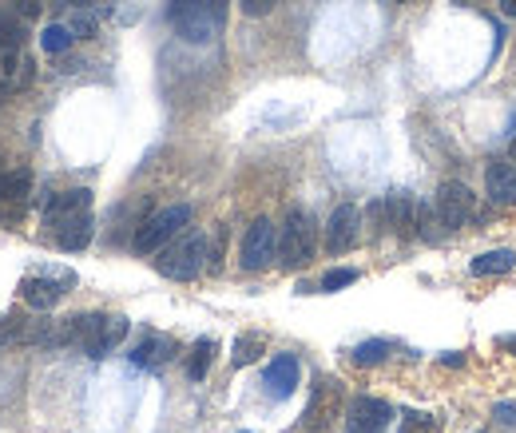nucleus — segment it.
Masks as SVG:
<instances>
[{
	"label": "nucleus",
	"instance_id": "4",
	"mask_svg": "<svg viewBox=\"0 0 516 433\" xmlns=\"http://www.w3.org/2000/svg\"><path fill=\"white\" fill-rule=\"evenodd\" d=\"M187 223H191V207H187V203H171V207H163V211H155V215H147L143 223L135 227V238H132L135 255H155V251H163V247H168Z\"/></svg>",
	"mask_w": 516,
	"mask_h": 433
},
{
	"label": "nucleus",
	"instance_id": "28",
	"mask_svg": "<svg viewBox=\"0 0 516 433\" xmlns=\"http://www.w3.org/2000/svg\"><path fill=\"white\" fill-rule=\"evenodd\" d=\"M493 421H496V426H516V402H496L493 405Z\"/></svg>",
	"mask_w": 516,
	"mask_h": 433
},
{
	"label": "nucleus",
	"instance_id": "34",
	"mask_svg": "<svg viewBox=\"0 0 516 433\" xmlns=\"http://www.w3.org/2000/svg\"><path fill=\"white\" fill-rule=\"evenodd\" d=\"M8 96H13V88H8V80H0V104H4Z\"/></svg>",
	"mask_w": 516,
	"mask_h": 433
},
{
	"label": "nucleus",
	"instance_id": "17",
	"mask_svg": "<svg viewBox=\"0 0 516 433\" xmlns=\"http://www.w3.org/2000/svg\"><path fill=\"white\" fill-rule=\"evenodd\" d=\"M175 354H179L175 338H168V334H147L143 342L132 350V366H140V370H159V366H168Z\"/></svg>",
	"mask_w": 516,
	"mask_h": 433
},
{
	"label": "nucleus",
	"instance_id": "13",
	"mask_svg": "<svg viewBox=\"0 0 516 433\" xmlns=\"http://www.w3.org/2000/svg\"><path fill=\"white\" fill-rule=\"evenodd\" d=\"M382 207H385V231H393L401 238L417 235V203H413L409 191H390V195L382 199Z\"/></svg>",
	"mask_w": 516,
	"mask_h": 433
},
{
	"label": "nucleus",
	"instance_id": "24",
	"mask_svg": "<svg viewBox=\"0 0 516 433\" xmlns=\"http://www.w3.org/2000/svg\"><path fill=\"white\" fill-rule=\"evenodd\" d=\"M437 207L433 203H417V235L426 238V243H437Z\"/></svg>",
	"mask_w": 516,
	"mask_h": 433
},
{
	"label": "nucleus",
	"instance_id": "14",
	"mask_svg": "<svg viewBox=\"0 0 516 433\" xmlns=\"http://www.w3.org/2000/svg\"><path fill=\"white\" fill-rule=\"evenodd\" d=\"M91 211V191L88 187H72V191H60V195H44V223H60V219H72V215H84Z\"/></svg>",
	"mask_w": 516,
	"mask_h": 433
},
{
	"label": "nucleus",
	"instance_id": "27",
	"mask_svg": "<svg viewBox=\"0 0 516 433\" xmlns=\"http://www.w3.org/2000/svg\"><path fill=\"white\" fill-rule=\"evenodd\" d=\"M68 29H72V36H76V40H91V36H96V21H91L84 8H80V16H72Z\"/></svg>",
	"mask_w": 516,
	"mask_h": 433
},
{
	"label": "nucleus",
	"instance_id": "36",
	"mask_svg": "<svg viewBox=\"0 0 516 433\" xmlns=\"http://www.w3.org/2000/svg\"><path fill=\"white\" fill-rule=\"evenodd\" d=\"M509 160L516 163V135H512V143H509Z\"/></svg>",
	"mask_w": 516,
	"mask_h": 433
},
{
	"label": "nucleus",
	"instance_id": "3",
	"mask_svg": "<svg viewBox=\"0 0 516 433\" xmlns=\"http://www.w3.org/2000/svg\"><path fill=\"white\" fill-rule=\"evenodd\" d=\"M314 251H318L314 219H310V211L290 207L287 219H282V231H279V259H282V266L298 271V266H306L310 259H314Z\"/></svg>",
	"mask_w": 516,
	"mask_h": 433
},
{
	"label": "nucleus",
	"instance_id": "11",
	"mask_svg": "<svg viewBox=\"0 0 516 433\" xmlns=\"http://www.w3.org/2000/svg\"><path fill=\"white\" fill-rule=\"evenodd\" d=\"M357 238H362V211H357L354 203L334 207V215H330V223H326V251L346 255L357 247Z\"/></svg>",
	"mask_w": 516,
	"mask_h": 433
},
{
	"label": "nucleus",
	"instance_id": "35",
	"mask_svg": "<svg viewBox=\"0 0 516 433\" xmlns=\"http://www.w3.org/2000/svg\"><path fill=\"white\" fill-rule=\"evenodd\" d=\"M64 4H72V8H88L91 0H64Z\"/></svg>",
	"mask_w": 516,
	"mask_h": 433
},
{
	"label": "nucleus",
	"instance_id": "5",
	"mask_svg": "<svg viewBox=\"0 0 516 433\" xmlns=\"http://www.w3.org/2000/svg\"><path fill=\"white\" fill-rule=\"evenodd\" d=\"M274 255H279V235H274V223L271 219H254L251 227H246V235H243V247H238V266L243 271H266V266L274 263Z\"/></svg>",
	"mask_w": 516,
	"mask_h": 433
},
{
	"label": "nucleus",
	"instance_id": "2",
	"mask_svg": "<svg viewBox=\"0 0 516 433\" xmlns=\"http://www.w3.org/2000/svg\"><path fill=\"white\" fill-rule=\"evenodd\" d=\"M207 266H211V238L202 231H191V235L175 238V243H168L159 251V259H155V271H159L163 279H171V282L199 279Z\"/></svg>",
	"mask_w": 516,
	"mask_h": 433
},
{
	"label": "nucleus",
	"instance_id": "9",
	"mask_svg": "<svg viewBox=\"0 0 516 433\" xmlns=\"http://www.w3.org/2000/svg\"><path fill=\"white\" fill-rule=\"evenodd\" d=\"M473 191L465 187V183H457V179H449V183H441V191H437V199H433V207H437V219H441V227H449V231H460V227L469 223V215H473Z\"/></svg>",
	"mask_w": 516,
	"mask_h": 433
},
{
	"label": "nucleus",
	"instance_id": "12",
	"mask_svg": "<svg viewBox=\"0 0 516 433\" xmlns=\"http://www.w3.org/2000/svg\"><path fill=\"white\" fill-rule=\"evenodd\" d=\"M298 382H302V366H298V358H294V354H274L271 362H266V370H262L266 398L287 402L290 394L298 390Z\"/></svg>",
	"mask_w": 516,
	"mask_h": 433
},
{
	"label": "nucleus",
	"instance_id": "22",
	"mask_svg": "<svg viewBox=\"0 0 516 433\" xmlns=\"http://www.w3.org/2000/svg\"><path fill=\"white\" fill-rule=\"evenodd\" d=\"M262 350H266V342H262L258 334H243V338L235 342V354H230V362H235V366H251L254 358L262 354Z\"/></svg>",
	"mask_w": 516,
	"mask_h": 433
},
{
	"label": "nucleus",
	"instance_id": "32",
	"mask_svg": "<svg viewBox=\"0 0 516 433\" xmlns=\"http://www.w3.org/2000/svg\"><path fill=\"white\" fill-rule=\"evenodd\" d=\"M496 346H501V350H509V354L516 358V334H504V338H496Z\"/></svg>",
	"mask_w": 516,
	"mask_h": 433
},
{
	"label": "nucleus",
	"instance_id": "20",
	"mask_svg": "<svg viewBox=\"0 0 516 433\" xmlns=\"http://www.w3.org/2000/svg\"><path fill=\"white\" fill-rule=\"evenodd\" d=\"M40 44H44V52H52V56H60V52H68L72 44H76V36H72L68 24H48V29L40 32Z\"/></svg>",
	"mask_w": 516,
	"mask_h": 433
},
{
	"label": "nucleus",
	"instance_id": "19",
	"mask_svg": "<svg viewBox=\"0 0 516 433\" xmlns=\"http://www.w3.org/2000/svg\"><path fill=\"white\" fill-rule=\"evenodd\" d=\"M215 338H199L195 346H191V354H187V377L191 382H202L211 370V362H215Z\"/></svg>",
	"mask_w": 516,
	"mask_h": 433
},
{
	"label": "nucleus",
	"instance_id": "8",
	"mask_svg": "<svg viewBox=\"0 0 516 433\" xmlns=\"http://www.w3.org/2000/svg\"><path fill=\"white\" fill-rule=\"evenodd\" d=\"M390 418H393L390 402L362 394V398H354V402L346 405L342 433H385V426H390Z\"/></svg>",
	"mask_w": 516,
	"mask_h": 433
},
{
	"label": "nucleus",
	"instance_id": "26",
	"mask_svg": "<svg viewBox=\"0 0 516 433\" xmlns=\"http://www.w3.org/2000/svg\"><path fill=\"white\" fill-rule=\"evenodd\" d=\"M21 334H24V318H16V315H4V318H0V346L21 342Z\"/></svg>",
	"mask_w": 516,
	"mask_h": 433
},
{
	"label": "nucleus",
	"instance_id": "25",
	"mask_svg": "<svg viewBox=\"0 0 516 433\" xmlns=\"http://www.w3.org/2000/svg\"><path fill=\"white\" fill-rule=\"evenodd\" d=\"M437 426H441V421L433 418V413H405L398 433H437Z\"/></svg>",
	"mask_w": 516,
	"mask_h": 433
},
{
	"label": "nucleus",
	"instance_id": "10",
	"mask_svg": "<svg viewBox=\"0 0 516 433\" xmlns=\"http://www.w3.org/2000/svg\"><path fill=\"white\" fill-rule=\"evenodd\" d=\"M72 274L64 271V274H29V279L21 282V299H24V307H32V310H52L56 302L68 294V287H72Z\"/></svg>",
	"mask_w": 516,
	"mask_h": 433
},
{
	"label": "nucleus",
	"instance_id": "21",
	"mask_svg": "<svg viewBox=\"0 0 516 433\" xmlns=\"http://www.w3.org/2000/svg\"><path fill=\"white\" fill-rule=\"evenodd\" d=\"M390 342L385 338H370V342H362V346H354V362L357 366H377V362H385L390 358Z\"/></svg>",
	"mask_w": 516,
	"mask_h": 433
},
{
	"label": "nucleus",
	"instance_id": "37",
	"mask_svg": "<svg viewBox=\"0 0 516 433\" xmlns=\"http://www.w3.org/2000/svg\"><path fill=\"white\" fill-rule=\"evenodd\" d=\"M398 4H409V0H398Z\"/></svg>",
	"mask_w": 516,
	"mask_h": 433
},
{
	"label": "nucleus",
	"instance_id": "1",
	"mask_svg": "<svg viewBox=\"0 0 516 433\" xmlns=\"http://www.w3.org/2000/svg\"><path fill=\"white\" fill-rule=\"evenodd\" d=\"M168 21L187 44H211L223 32L227 0H168Z\"/></svg>",
	"mask_w": 516,
	"mask_h": 433
},
{
	"label": "nucleus",
	"instance_id": "33",
	"mask_svg": "<svg viewBox=\"0 0 516 433\" xmlns=\"http://www.w3.org/2000/svg\"><path fill=\"white\" fill-rule=\"evenodd\" d=\"M501 13L504 16H516V0H501Z\"/></svg>",
	"mask_w": 516,
	"mask_h": 433
},
{
	"label": "nucleus",
	"instance_id": "6",
	"mask_svg": "<svg viewBox=\"0 0 516 433\" xmlns=\"http://www.w3.org/2000/svg\"><path fill=\"white\" fill-rule=\"evenodd\" d=\"M338 413H342V382H338V377H322L314 385V394H310L306 413H302V429L322 433Z\"/></svg>",
	"mask_w": 516,
	"mask_h": 433
},
{
	"label": "nucleus",
	"instance_id": "29",
	"mask_svg": "<svg viewBox=\"0 0 516 433\" xmlns=\"http://www.w3.org/2000/svg\"><path fill=\"white\" fill-rule=\"evenodd\" d=\"M274 4H279V0H238V8H243V16H254V21H258V16H266V13H271Z\"/></svg>",
	"mask_w": 516,
	"mask_h": 433
},
{
	"label": "nucleus",
	"instance_id": "30",
	"mask_svg": "<svg viewBox=\"0 0 516 433\" xmlns=\"http://www.w3.org/2000/svg\"><path fill=\"white\" fill-rule=\"evenodd\" d=\"M8 4H13L21 16H36L44 8V0H8Z\"/></svg>",
	"mask_w": 516,
	"mask_h": 433
},
{
	"label": "nucleus",
	"instance_id": "16",
	"mask_svg": "<svg viewBox=\"0 0 516 433\" xmlns=\"http://www.w3.org/2000/svg\"><path fill=\"white\" fill-rule=\"evenodd\" d=\"M52 238H56V247L64 255H76L84 251L91 243V211L84 215H72V219H60V223H52Z\"/></svg>",
	"mask_w": 516,
	"mask_h": 433
},
{
	"label": "nucleus",
	"instance_id": "18",
	"mask_svg": "<svg viewBox=\"0 0 516 433\" xmlns=\"http://www.w3.org/2000/svg\"><path fill=\"white\" fill-rule=\"evenodd\" d=\"M512 263H516V255L512 251H485V255H477L473 263H469V274L473 279H493V274H509L512 271Z\"/></svg>",
	"mask_w": 516,
	"mask_h": 433
},
{
	"label": "nucleus",
	"instance_id": "15",
	"mask_svg": "<svg viewBox=\"0 0 516 433\" xmlns=\"http://www.w3.org/2000/svg\"><path fill=\"white\" fill-rule=\"evenodd\" d=\"M485 191L493 203H501V207H516V163L512 160H496L485 168Z\"/></svg>",
	"mask_w": 516,
	"mask_h": 433
},
{
	"label": "nucleus",
	"instance_id": "7",
	"mask_svg": "<svg viewBox=\"0 0 516 433\" xmlns=\"http://www.w3.org/2000/svg\"><path fill=\"white\" fill-rule=\"evenodd\" d=\"M127 338V318L124 315H88V334H84V354L88 358H108L112 350Z\"/></svg>",
	"mask_w": 516,
	"mask_h": 433
},
{
	"label": "nucleus",
	"instance_id": "23",
	"mask_svg": "<svg viewBox=\"0 0 516 433\" xmlns=\"http://www.w3.org/2000/svg\"><path fill=\"white\" fill-rule=\"evenodd\" d=\"M354 282H357V271H354V266H338V271H326V274H322L318 290H322V294H334V290H342V287H354Z\"/></svg>",
	"mask_w": 516,
	"mask_h": 433
},
{
	"label": "nucleus",
	"instance_id": "31",
	"mask_svg": "<svg viewBox=\"0 0 516 433\" xmlns=\"http://www.w3.org/2000/svg\"><path fill=\"white\" fill-rule=\"evenodd\" d=\"M441 366H449V370H460V366H465V358H460V354H441Z\"/></svg>",
	"mask_w": 516,
	"mask_h": 433
}]
</instances>
